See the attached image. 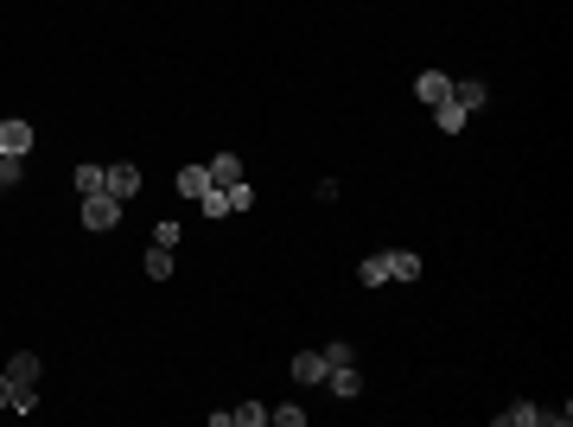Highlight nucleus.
<instances>
[{
	"label": "nucleus",
	"mask_w": 573,
	"mask_h": 427,
	"mask_svg": "<svg viewBox=\"0 0 573 427\" xmlns=\"http://www.w3.org/2000/svg\"><path fill=\"white\" fill-rule=\"evenodd\" d=\"M115 224H121V198L90 191V198H84V230H115Z\"/></svg>",
	"instance_id": "f257e3e1"
},
{
	"label": "nucleus",
	"mask_w": 573,
	"mask_h": 427,
	"mask_svg": "<svg viewBox=\"0 0 573 427\" xmlns=\"http://www.w3.org/2000/svg\"><path fill=\"white\" fill-rule=\"evenodd\" d=\"M102 191L128 204V198L140 191V166H134V160H115V166H102Z\"/></svg>",
	"instance_id": "f03ea898"
},
{
	"label": "nucleus",
	"mask_w": 573,
	"mask_h": 427,
	"mask_svg": "<svg viewBox=\"0 0 573 427\" xmlns=\"http://www.w3.org/2000/svg\"><path fill=\"white\" fill-rule=\"evenodd\" d=\"M414 96H420L427 109H440V102H453V77H446V70H420V77H414Z\"/></svg>",
	"instance_id": "7ed1b4c3"
},
{
	"label": "nucleus",
	"mask_w": 573,
	"mask_h": 427,
	"mask_svg": "<svg viewBox=\"0 0 573 427\" xmlns=\"http://www.w3.org/2000/svg\"><path fill=\"white\" fill-rule=\"evenodd\" d=\"M286 370H294V383H300V389H313V383H325V370H331V364H325V351H300V358L286 364Z\"/></svg>",
	"instance_id": "20e7f679"
},
{
	"label": "nucleus",
	"mask_w": 573,
	"mask_h": 427,
	"mask_svg": "<svg viewBox=\"0 0 573 427\" xmlns=\"http://www.w3.org/2000/svg\"><path fill=\"white\" fill-rule=\"evenodd\" d=\"M0 154H20V160H26V154H32V121H20V115L0 121Z\"/></svg>",
	"instance_id": "39448f33"
},
{
	"label": "nucleus",
	"mask_w": 573,
	"mask_h": 427,
	"mask_svg": "<svg viewBox=\"0 0 573 427\" xmlns=\"http://www.w3.org/2000/svg\"><path fill=\"white\" fill-rule=\"evenodd\" d=\"M325 389H331V396H344V402H350V396H357V389H364V377H357V364H331V370H325Z\"/></svg>",
	"instance_id": "423d86ee"
},
{
	"label": "nucleus",
	"mask_w": 573,
	"mask_h": 427,
	"mask_svg": "<svg viewBox=\"0 0 573 427\" xmlns=\"http://www.w3.org/2000/svg\"><path fill=\"white\" fill-rule=\"evenodd\" d=\"M453 102H459L465 115H478V109L490 102V90H484V77H465V84H453Z\"/></svg>",
	"instance_id": "0eeeda50"
},
{
	"label": "nucleus",
	"mask_w": 573,
	"mask_h": 427,
	"mask_svg": "<svg viewBox=\"0 0 573 427\" xmlns=\"http://www.w3.org/2000/svg\"><path fill=\"white\" fill-rule=\"evenodd\" d=\"M204 173H210V185H236V179H242V160H236V154H210Z\"/></svg>",
	"instance_id": "6e6552de"
},
{
	"label": "nucleus",
	"mask_w": 573,
	"mask_h": 427,
	"mask_svg": "<svg viewBox=\"0 0 573 427\" xmlns=\"http://www.w3.org/2000/svg\"><path fill=\"white\" fill-rule=\"evenodd\" d=\"M497 427H542V408L535 402H510V408H497Z\"/></svg>",
	"instance_id": "1a4fd4ad"
},
{
	"label": "nucleus",
	"mask_w": 573,
	"mask_h": 427,
	"mask_svg": "<svg viewBox=\"0 0 573 427\" xmlns=\"http://www.w3.org/2000/svg\"><path fill=\"white\" fill-rule=\"evenodd\" d=\"M357 280H364V288H389V255H364L357 262Z\"/></svg>",
	"instance_id": "9d476101"
},
{
	"label": "nucleus",
	"mask_w": 573,
	"mask_h": 427,
	"mask_svg": "<svg viewBox=\"0 0 573 427\" xmlns=\"http://www.w3.org/2000/svg\"><path fill=\"white\" fill-rule=\"evenodd\" d=\"M389 255V280H420V255H408V249H383Z\"/></svg>",
	"instance_id": "9b49d317"
},
{
	"label": "nucleus",
	"mask_w": 573,
	"mask_h": 427,
	"mask_svg": "<svg viewBox=\"0 0 573 427\" xmlns=\"http://www.w3.org/2000/svg\"><path fill=\"white\" fill-rule=\"evenodd\" d=\"M198 210H204V218H230V191L224 185H204L198 191Z\"/></svg>",
	"instance_id": "f8f14e48"
},
{
	"label": "nucleus",
	"mask_w": 573,
	"mask_h": 427,
	"mask_svg": "<svg viewBox=\"0 0 573 427\" xmlns=\"http://www.w3.org/2000/svg\"><path fill=\"white\" fill-rule=\"evenodd\" d=\"M7 377H13V383H39V358H32V351H13V358H7Z\"/></svg>",
	"instance_id": "ddd939ff"
},
{
	"label": "nucleus",
	"mask_w": 573,
	"mask_h": 427,
	"mask_svg": "<svg viewBox=\"0 0 573 427\" xmlns=\"http://www.w3.org/2000/svg\"><path fill=\"white\" fill-rule=\"evenodd\" d=\"M140 262H147V280H166V274H172V249H160V243H147V255H140Z\"/></svg>",
	"instance_id": "4468645a"
},
{
	"label": "nucleus",
	"mask_w": 573,
	"mask_h": 427,
	"mask_svg": "<svg viewBox=\"0 0 573 427\" xmlns=\"http://www.w3.org/2000/svg\"><path fill=\"white\" fill-rule=\"evenodd\" d=\"M70 185H77L84 198H90V191H102V166H96V160H84L77 173H70Z\"/></svg>",
	"instance_id": "2eb2a0df"
},
{
	"label": "nucleus",
	"mask_w": 573,
	"mask_h": 427,
	"mask_svg": "<svg viewBox=\"0 0 573 427\" xmlns=\"http://www.w3.org/2000/svg\"><path fill=\"white\" fill-rule=\"evenodd\" d=\"M434 121H440V134H459V128H465L472 115H465L459 102H440V109H434Z\"/></svg>",
	"instance_id": "dca6fc26"
},
{
	"label": "nucleus",
	"mask_w": 573,
	"mask_h": 427,
	"mask_svg": "<svg viewBox=\"0 0 573 427\" xmlns=\"http://www.w3.org/2000/svg\"><path fill=\"white\" fill-rule=\"evenodd\" d=\"M204 185H210V173H204V166H179V198H198Z\"/></svg>",
	"instance_id": "f3484780"
},
{
	"label": "nucleus",
	"mask_w": 573,
	"mask_h": 427,
	"mask_svg": "<svg viewBox=\"0 0 573 427\" xmlns=\"http://www.w3.org/2000/svg\"><path fill=\"white\" fill-rule=\"evenodd\" d=\"M268 421L274 427H306V408L300 402H280V408H268Z\"/></svg>",
	"instance_id": "a211bd4d"
},
{
	"label": "nucleus",
	"mask_w": 573,
	"mask_h": 427,
	"mask_svg": "<svg viewBox=\"0 0 573 427\" xmlns=\"http://www.w3.org/2000/svg\"><path fill=\"white\" fill-rule=\"evenodd\" d=\"M179 236H185L179 218H160V224H154V243H160V249H179Z\"/></svg>",
	"instance_id": "6ab92c4d"
},
{
	"label": "nucleus",
	"mask_w": 573,
	"mask_h": 427,
	"mask_svg": "<svg viewBox=\"0 0 573 427\" xmlns=\"http://www.w3.org/2000/svg\"><path fill=\"white\" fill-rule=\"evenodd\" d=\"M268 421V408L261 402H242V408H230V427H261Z\"/></svg>",
	"instance_id": "aec40b11"
},
{
	"label": "nucleus",
	"mask_w": 573,
	"mask_h": 427,
	"mask_svg": "<svg viewBox=\"0 0 573 427\" xmlns=\"http://www.w3.org/2000/svg\"><path fill=\"white\" fill-rule=\"evenodd\" d=\"M26 179V160L20 154H0V185H20Z\"/></svg>",
	"instance_id": "412c9836"
},
{
	"label": "nucleus",
	"mask_w": 573,
	"mask_h": 427,
	"mask_svg": "<svg viewBox=\"0 0 573 427\" xmlns=\"http://www.w3.org/2000/svg\"><path fill=\"white\" fill-rule=\"evenodd\" d=\"M224 191H230V210H249V204H255V185H249V179H236V185H224Z\"/></svg>",
	"instance_id": "4be33fe9"
},
{
	"label": "nucleus",
	"mask_w": 573,
	"mask_h": 427,
	"mask_svg": "<svg viewBox=\"0 0 573 427\" xmlns=\"http://www.w3.org/2000/svg\"><path fill=\"white\" fill-rule=\"evenodd\" d=\"M325 364H357V351H350V338H331V344H325Z\"/></svg>",
	"instance_id": "5701e85b"
},
{
	"label": "nucleus",
	"mask_w": 573,
	"mask_h": 427,
	"mask_svg": "<svg viewBox=\"0 0 573 427\" xmlns=\"http://www.w3.org/2000/svg\"><path fill=\"white\" fill-rule=\"evenodd\" d=\"M13 389H20V383H13L7 370H0V408H7V414H13Z\"/></svg>",
	"instance_id": "b1692460"
},
{
	"label": "nucleus",
	"mask_w": 573,
	"mask_h": 427,
	"mask_svg": "<svg viewBox=\"0 0 573 427\" xmlns=\"http://www.w3.org/2000/svg\"><path fill=\"white\" fill-rule=\"evenodd\" d=\"M0 191H7V185H0Z\"/></svg>",
	"instance_id": "393cba45"
}]
</instances>
